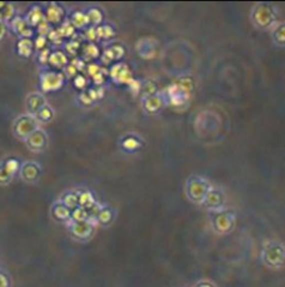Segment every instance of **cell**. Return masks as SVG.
<instances>
[{
	"instance_id": "e0dca14e",
	"label": "cell",
	"mask_w": 285,
	"mask_h": 287,
	"mask_svg": "<svg viewBox=\"0 0 285 287\" xmlns=\"http://www.w3.org/2000/svg\"><path fill=\"white\" fill-rule=\"evenodd\" d=\"M48 63L56 69H64L68 65V58L65 53L62 51H56L50 56V60Z\"/></svg>"
},
{
	"instance_id": "f6af8a7d",
	"label": "cell",
	"mask_w": 285,
	"mask_h": 287,
	"mask_svg": "<svg viewBox=\"0 0 285 287\" xmlns=\"http://www.w3.org/2000/svg\"><path fill=\"white\" fill-rule=\"evenodd\" d=\"M102 69L100 68L98 65H96V64H92V65H89L88 66V72H89V75L90 76H95L96 74H98L100 71H101Z\"/></svg>"
},
{
	"instance_id": "816d5d0a",
	"label": "cell",
	"mask_w": 285,
	"mask_h": 287,
	"mask_svg": "<svg viewBox=\"0 0 285 287\" xmlns=\"http://www.w3.org/2000/svg\"><path fill=\"white\" fill-rule=\"evenodd\" d=\"M5 6H6L5 3H0V10H2V9H4Z\"/></svg>"
},
{
	"instance_id": "8992f818",
	"label": "cell",
	"mask_w": 285,
	"mask_h": 287,
	"mask_svg": "<svg viewBox=\"0 0 285 287\" xmlns=\"http://www.w3.org/2000/svg\"><path fill=\"white\" fill-rule=\"evenodd\" d=\"M38 118L32 114H26V116L20 117L14 122V131L18 138L26 140L32 132L38 130Z\"/></svg>"
},
{
	"instance_id": "c3c4849f",
	"label": "cell",
	"mask_w": 285,
	"mask_h": 287,
	"mask_svg": "<svg viewBox=\"0 0 285 287\" xmlns=\"http://www.w3.org/2000/svg\"><path fill=\"white\" fill-rule=\"evenodd\" d=\"M80 100L82 102H83L84 105H92V100L90 99V96L88 95V93H83V94H80Z\"/></svg>"
},
{
	"instance_id": "7a4b0ae2",
	"label": "cell",
	"mask_w": 285,
	"mask_h": 287,
	"mask_svg": "<svg viewBox=\"0 0 285 287\" xmlns=\"http://www.w3.org/2000/svg\"><path fill=\"white\" fill-rule=\"evenodd\" d=\"M252 22L259 29L274 28L277 21V10L268 3H259L253 8L250 14Z\"/></svg>"
},
{
	"instance_id": "ac0fdd59",
	"label": "cell",
	"mask_w": 285,
	"mask_h": 287,
	"mask_svg": "<svg viewBox=\"0 0 285 287\" xmlns=\"http://www.w3.org/2000/svg\"><path fill=\"white\" fill-rule=\"evenodd\" d=\"M32 51H34V41L32 39H20L17 42V52L24 58L32 56Z\"/></svg>"
},
{
	"instance_id": "ffe728a7",
	"label": "cell",
	"mask_w": 285,
	"mask_h": 287,
	"mask_svg": "<svg viewBox=\"0 0 285 287\" xmlns=\"http://www.w3.org/2000/svg\"><path fill=\"white\" fill-rule=\"evenodd\" d=\"M44 18V12H42L41 8H32V10L26 15V21L29 27H38L41 23V21Z\"/></svg>"
},
{
	"instance_id": "83f0119b",
	"label": "cell",
	"mask_w": 285,
	"mask_h": 287,
	"mask_svg": "<svg viewBox=\"0 0 285 287\" xmlns=\"http://www.w3.org/2000/svg\"><path fill=\"white\" fill-rule=\"evenodd\" d=\"M89 215H90L89 210L84 209V208H82V207H77L76 209L72 210L71 219L76 222H84V221H88Z\"/></svg>"
},
{
	"instance_id": "5b68a950",
	"label": "cell",
	"mask_w": 285,
	"mask_h": 287,
	"mask_svg": "<svg viewBox=\"0 0 285 287\" xmlns=\"http://www.w3.org/2000/svg\"><path fill=\"white\" fill-rule=\"evenodd\" d=\"M212 186L208 180L198 176H192L187 179L186 183V193L187 197L194 203L202 204L206 196L211 191Z\"/></svg>"
},
{
	"instance_id": "f5cc1de1",
	"label": "cell",
	"mask_w": 285,
	"mask_h": 287,
	"mask_svg": "<svg viewBox=\"0 0 285 287\" xmlns=\"http://www.w3.org/2000/svg\"><path fill=\"white\" fill-rule=\"evenodd\" d=\"M2 22H4V21H2V12H0V24H2Z\"/></svg>"
},
{
	"instance_id": "d6a6232c",
	"label": "cell",
	"mask_w": 285,
	"mask_h": 287,
	"mask_svg": "<svg viewBox=\"0 0 285 287\" xmlns=\"http://www.w3.org/2000/svg\"><path fill=\"white\" fill-rule=\"evenodd\" d=\"M86 15L88 20H89V23L94 24V26H96V24H100L102 22L103 15L98 9H90Z\"/></svg>"
},
{
	"instance_id": "7dc6e473",
	"label": "cell",
	"mask_w": 285,
	"mask_h": 287,
	"mask_svg": "<svg viewBox=\"0 0 285 287\" xmlns=\"http://www.w3.org/2000/svg\"><path fill=\"white\" fill-rule=\"evenodd\" d=\"M92 78H94V82H95V84L101 87V84L103 83V81H104V75L102 74V70H101V71L98 72V74H96Z\"/></svg>"
},
{
	"instance_id": "7c38bea8",
	"label": "cell",
	"mask_w": 285,
	"mask_h": 287,
	"mask_svg": "<svg viewBox=\"0 0 285 287\" xmlns=\"http://www.w3.org/2000/svg\"><path fill=\"white\" fill-rule=\"evenodd\" d=\"M156 46H157V41L154 40V39L144 38L138 41L137 51L142 56V58L151 59L154 58V54H156Z\"/></svg>"
},
{
	"instance_id": "4fadbf2b",
	"label": "cell",
	"mask_w": 285,
	"mask_h": 287,
	"mask_svg": "<svg viewBox=\"0 0 285 287\" xmlns=\"http://www.w3.org/2000/svg\"><path fill=\"white\" fill-rule=\"evenodd\" d=\"M26 141L30 149L34 150V152H40V150H42L44 147H46L47 136L44 134V131L38 129L36 131L32 132Z\"/></svg>"
},
{
	"instance_id": "44dd1931",
	"label": "cell",
	"mask_w": 285,
	"mask_h": 287,
	"mask_svg": "<svg viewBox=\"0 0 285 287\" xmlns=\"http://www.w3.org/2000/svg\"><path fill=\"white\" fill-rule=\"evenodd\" d=\"M96 203L95 197L90 191H83L78 193V207L89 210Z\"/></svg>"
},
{
	"instance_id": "60d3db41",
	"label": "cell",
	"mask_w": 285,
	"mask_h": 287,
	"mask_svg": "<svg viewBox=\"0 0 285 287\" xmlns=\"http://www.w3.org/2000/svg\"><path fill=\"white\" fill-rule=\"evenodd\" d=\"M64 72H65V74H64V75H65L66 77L71 78V77H74L76 75H77L78 70H77V69H76L74 65L68 64V65L65 68V70H64Z\"/></svg>"
},
{
	"instance_id": "7402d4cb",
	"label": "cell",
	"mask_w": 285,
	"mask_h": 287,
	"mask_svg": "<svg viewBox=\"0 0 285 287\" xmlns=\"http://www.w3.org/2000/svg\"><path fill=\"white\" fill-rule=\"evenodd\" d=\"M272 39L277 46L285 47V22L274 27L272 30Z\"/></svg>"
},
{
	"instance_id": "4dcf8cb0",
	"label": "cell",
	"mask_w": 285,
	"mask_h": 287,
	"mask_svg": "<svg viewBox=\"0 0 285 287\" xmlns=\"http://www.w3.org/2000/svg\"><path fill=\"white\" fill-rule=\"evenodd\" d=\"M97 33V38L103 39V40H108V39H112L114 36V30L110 26H102L96 28Z\"/></svg>"
},
{
	"instance_id": "f907efd6",
	"label": "cell",
	"mask_w": 285,
	"mask_h": 287,
	"mask_svg": "<svg viewBox=\"0 0 285 287\" xmlns=\"http://www.w3.org/2000/svg\"><path fill=\"white\" fill-rule=\"evenodd\" d=\"M6 34V24H0V40H2V38H4Z\"/></svg>"
},
{
	"instance_id": "6da1fadb",
	"label": "cell",
	"mask_w": 285,
	"mask_h": 287,
	"mask_svg": "<svg viewBox=\"0 0 285 287\" xmlns=\"http://www.w3.org/2000/svg\"><path fill=\"white\" fill-rule=\"evenodd\" d=\"M262 263L271 269H282L285 265V245L278 240H268L262 250Z\"/></svg>"
},
{
	"instance_id": "9a60e30c",
	"label": "cell",
	"mask_w": 285,
	"mask_h": 287,
	"mask_svg": "<svg viewBox=\"0 0 285 287\" xmlns=\"http://www.w3.org/2000/svg\"><path fill=\"white\" fill-rule=\"evenodd\" d=\"M164 102V99L162 96L145 95V98L142 99V107L148 113H156L157 111H160L163 107Z\"/></svg>"
},
{
	"instance_id": "1f68e13d",
	"label": "cell",
	"mask_w": 285,
	"mask_h": 287,
	"mask_svg": "<svg viewBox=\"0 0 285 287\" xmlns=\"http://www.w3.org/2000/svg\"><path fill=\"white\" fill-rule=\"evenodd\" d=\"M35 117L38 118V120H42V122H50V120L53 119L54 111L52 110L50 106H44V108H41V110L38 112V114H36Z\"/></svg>"
},
{
	"instance_id": "bcb514c9",
	"label": "cell",
	"mask_w": 285,
	"mask_h": 287,
	"mask_svg": "<svg viewBox=\"0 0 285 287\" xmlns=\"http://www.w3.org/2000/svg\"><path fill=\"white\" fill-rule=\"evenodd\" d=\"M0 287H10V280L2 271H0Z\"/></svg>"
},
{
	"instance_id": "e575fe53",
	"label": "cell",
	"mask_w": 285,
	"mask_h": 287,
	"mask_svg": "<svg viewBox=\"0 0 285 287\" xmlns=\"http://www.w3.org/2000/svg\"><path fill=\"white\" fill-rule=\"evenodd\" d=\"M36 28H38V36H44V38H47L48 34H50V33L52 32L50 24L48 23V21L46 20V18H44V20L41 21V23L38 24Z\"/></svg>"
},
{
	"instance_id": "484cf974",
	"label": "cell",
	"mask_w": 285,
	"mask_h": 287,
	"mask_svg": "<svg viewBox=\"0 0 285 287\" xmlns=\"http://www.w3.org/2000/svg\"><path fill=\"white\" fill-rule=\"evenodd\" d=\"M74 27L70 21H65V22L62 23V26L59 28L56 29L59 34L60 38H72L74 35Z\"/></svg>"
},
{
	"instance_id": "836d02e7",
	"label": "cell",
	"mask_w": 285,
	"mask_h": 287,
	"mask_svg": "<svg viewBox=\"0 0 285 287\" xmlns=\"http://www.w3.org/2000/svg\"><path fill=\"white\" fill-rule=\"evenodd\" d=\"M0 12H2V21H4V22H11L14 18V6L12 4H6L5 8Z\"/></svg>"
},
{
	"instance_id": "277c9868",
	"label": "cell",
	"mask_w": 285,
	"mask_h": 287,
	"mask_svg": "<svg viewBox=\"0 0 285 287\" xmlns=\"http://www.w3.org/2000/svg\"><path fill=\"white\" fill-rule=\"evenodd\" d=\"M236 220H238V215H236L234 210L222 209L214 211V216L211 219V225L217 234L224 235L234 231Z\"/></svg>"
},
{
	"instance_id": "ee69618b",
	"label": "cell",
	"mask_w": 285,
	"mask_h": 287,
	"mask_svg": "<svg viewBox=\"0 0 285 287\" xmlns=\"http://www.w3.org/2000/svg\"><path fill=\"white\" fill-rule=\"evenodd\" d=\"M71 64L74 65L76 69H77L78 71L83 70L84 66H86V63H84V60H83V59H80V58H74V60H72Z\"/></svg>"
},
{
	"instance_id": "f546056e",
	"label": "cell",
	"mask_w": 285,
	"mask_h": 287,
	"mask_svg": "<svg viewBox=\"0 0 285 287\" xmlns=\"http://www.w3.org/2000/svg\"><path fill=\"white\" fill-rule=\"evenodd\" d=\"M2 166H4V171L6 172V174L10 177L14 176L20 167V162H18L16 159H8V161L2 164Z\"/></svg>"
},
{
	"instance_id": "4316f807",
	"label": "cell",
	"mask_w": 285,
	"mask_h": 287,
	"mask_svg": "<svg viewBox=\"0 0 285 287\" xmlns=\"http://www.w3.org/2000/svg\"><path fill=\"white\" fill-rule=\"evenodd\" d=\"M71 23L74 24V28H83V27H86L89 24V20H88L86 14H83V12H80V11H77L72 15Z\"/></svg>"
},
{
	"instance_id": "d590c367",
	"label": "cell",
	"mask_w": 285,
	"mask_h": 287,
	"mask_svg": "<svg viewBox=\"0 0 285 287\" xmlns=\"http://www.w3.org/2000/svg\"><path fill=\"white\" fill-rule=\"evenodd\" d=\"M84 56L86 58H97L100 56V51L97 46H95L94 44H89L84 47Z\"/></svg>"
},
{
	"instance_id": "9c48e42d",
	"label": "cell",
	"mask_w": 285,
	"mask_h": 287,
	"mask_svg": "<svg viewBox=\"0 0 285 287\" xmlns=\"http://www.w3.org/2000/svg\"><path fill=\"white\" fill-rule=\"evenodd\" d=\"M208 209H210L212 211H218V210H222L223 209V205H224V195L222 191H220V190H216L212 188L211 191L208 193V196H206L204 203Z\"/></svg>"
},
{
	"instance_id": "f1b7e54d",
	"label": "cell",
	"mask_w": 285,
	"mask_h": 287,
	"mask_svg": "<svg viewBox=\"0 0 285 287\" xmlns=\"http://www.w3.org/2000/svg\"><path fill=\"white\" fill-rule=\"evenodd\" d=\"M121 146L125 150H128V152H133V150L138 149L140 147V141L138 140L134 136H127L125 140L122 141Z\"/></svg>"
},
{
	"instance_id": "d6986e66",
	"label": "cell",
	"mask_w": 285,
	"mask_h": 287,
	"mask_svg": "<svg viewBox=\"0 0 285 287\" xmlns=\"http://www.w3.org/2000/svg\"><path fill=\"white\" fill-rule=\"evenodd\" d=\"M71 213L72 210H70L68 207H65L62 203H56L52 209V214L56 217V220L60 221H68V219H71Z\"/></svg>"
},
{
	"instance_id": "f35d334b",
	"label": "cell",
	"mask_w": 285,
	"mask_h": 287,
	"mask_svg": "<svg viewBox=\"0 0 285 287\" xmlns=\"http://www.w3.org/2000/svg\"><path fill=\"white\" fill-rule=\"evenodd\" d=\"M86 84H88L86 78L82 76V75H78V76L74 77V86L77 87L78 89H84L86 87Z\"/></svg>"
},
{
	"instance_id": "2e32d148",
	"label": "cell",
	"mask_w": 285,
	"mask_h": 287,
	"mask_svg": "<svg viewBox=\"0 0 285 287\" xmlns=\"http://www.w3.org/2000/svg\"><path fill=\"white\" fill-rule=\"evenodd\" d=\"M65 16V12H64V9L62 6L56 5V4H50L47 8L46 15H44V18L48 21V23H62V18Z\"/></svg>"
},
{
	"instance_id": "3957f363",
	"label": "cell",
	"mask_w": 285,
	"mask_h": 287,
	"mask_svg": "<svg viewBox=\"0 0 285 287\" xmlns=\"http://www.w3.org/2000/svg\"><path fill=\"white\" fill-rule=\"evenodd\" d=\"M193 90V82L190 78H182L178 83L172 84L166 89V95H168L169 104L172 106H181L188 101L190 94Z\"/></svg>"
},
{
	"instance_id": "b9f144b4",
	"label": "cell",
	"mask_w": 285,
	"mask_h": 287,
	"mask_svg": "<svg viewBox=\"0 0 285 287\" xmlns=\"http://www.w3.org/2000/svg\"><path fill=\"white\" fill-rule=\"evenodd\" d=\"M10 176L6 174V172L4 171V166H2V162H0V183H8L10 180Z\"/></svg>"
},
{
	"instance_id": "7bdbcfd3",
	"label": "cell",
	"mask_w": 285,
	"mask_h": 287,
	"mask_svg": "<svg viewBox=\"0 0 285 287\" xmlns=\"http://www.w3.org/2000/svg\"><path fill=\"white\" fill-rule=\"evenodd\" d=\"M86 39H89L90 41L96 40V39H97V33H96L95 27H92V28L88 29L86 33Z\"/></svg>"
},
{
	"instance_id": "ba28073f",
	"label": "cell",
	"mask_w": 285,
	"mask_h": 287,
	"mask_svg": "<svg viewBox=\"0 0 285 287\" xmlns=\"http://www.w3.org/2000/svg\"><path fill=\"white\" fill-rule=\"evenodd\" d=\"M66 225H68L71 234L77 239H89L94 233V228H95L88 221L76 222L72 219H68L66 221Z\"/></svg>"
},
{
	"instance_id": "30bf717a",
	"label": "cell",
	"mask_w": 285,
	"mask_h": 287,
	"mask_svg": "<svg viewBox=\"0 0 285 287\" xmlns=\"http://www.w3.org/2000/svg\"><path fill=\"white\" fill-rule=\"evenodd\" d=\"M110 77L116 83L130 84V82L133 80L132 72L126 64H115L110 69Z\"/></svg>"
},
{
	"instance_id": "74e56055",
	"label": "cell",
	"mask_w": 285,
	"mask_h": 287,
	"mask_svg": "<svg viewBox=\"0 0 285 287\" xmlns=\"http://www.w3.org/2000/svg\"><path fill=\"white\" fill-rule=\"evenodd\" d=\"M46 45H47V38H44V36H38V39L34 41V48L38 51L44 50Z\"/></svg>"
},
{
	"instance_id": "681fc988",
	"label": "cell",
	"mask_w": 285,
	"mask_h": 287,
	"mask_svg": "<svg viewBox=\"0 0 285 287\" xmlns=\"http://www.w3.org/2000/svg\"><path fill=\"white\" fill-rule=\"evenodd\" d=\"M194 287H214V283H211L210 281H200Z\"/></svg>"
},
{
	"instance_id": "cb8c5ba5",
	"label": "cell",
	"mask_w": 285,
	"mask_h": 287,
	"mask_svg": "<svg viewBox=\"0 0 285 287\" xmlns=\"http://www.w3.org/2000/svg\"><path fill=\"white\" fill-rule=\"evenodd\" d=\"M60 203H62L65 207H68L70 210L76 209V208L78 207V193L72 191L66 192L65 195L62 196Z\"/></svg>"
},
{
	"instance_id": "603a6c76",
	"label": "cell",
	"mask_w": 285,
	"mask_h": 287,
	"mask_svg": "<svg viewBox=\"0 0 285 287\" xmlns=\"http://www.w3.org/2000/svg\"><path fill=\"white\" fill-rule=\"evenodd\" d=\"M96 217H97V222H98V225L108 226V225H110L112 221H113L114 215H113V211H112V209L102 207V209L100 210V213L97 214Z\"/></svg>"
},
{
	"instance_id": "8fae6325",
	"label": "cell",
	"mask_w": 285,
	"mask_h": 287,
	"mask_svg": "<svg viewBox=\"0 0 285 287\" xmlns=\"http://www.w3.org/2000/svg\"><path fill=\"white\" fill-rule=\"evenodd\" d=\"M41 174V168L36 162L28 161L20 166V177L26 182H36Z\"/></svg>"
},
{
	"instance_id": "d4e9b609",
	"label": "cell",
	"mask_w": 285,
	"mask_h": 287,
	"mask_svg": "<svg viewBox=\"0 0 285 287\" xmlns=\"http://www.w3.org/2000/svg\"><path fill=\"white\" fill-rule=\"evenodd\" d=\"M10 23H11L12 30H14V32L20 36H22L23 33L26 32V29L30 28V27L28 26V23H26V21L20 17H14Z\"/></svg>"
},
{
	"instance_id": "5bb4252c",
	"label": "cell",
	"mask_w": 285,
	"mask_h": 287,
	"mask_svg": "<svg viewBox=\"0 0 285 287\" xmlns=\"http://www.w3.org/2000/svg\"><path fill=\"white\" fill-rule=\"evenodd\" d=\"M44 106H47V102L42 94L32 93V94H29L28 98H26V108H28L29 114H32V116H36L38 112L41 108H44Z\"/></svg>"
},
{
	"instance_id": "52a82bcc",
	"label": "cell",
	"mask_w": 285,
	"mask_h": 287,
	"mask_svg": "<svg viewBox=\"0 0 285 287\" xmlns=\"http://www.w3.org/2000/svg\"><path fill=\"white\" fill-rule=\"evenodd\" d=\"M64 82H65V75L62 72L47 71L44 72L40 78L41 89L44 92H56L62 89Z\"/></svg>"
},
{
	"instance_id": "8d00e7d4",
	"label": "cell",
	"mask_w": 285,
	"mask_h": 287,
	"mask_svg": "<svg viewBox=\"0 0 285 287\" xmlns=\"http://www.w3.org/2000/svg\"><path fill=\"white\" fill-rule=\"evenodd\" d=\"M65 48H66V51H68V54H71V56H76L78 52V50H80V44L78 42L77 40H74L72 39L71 41H68V44L65 45Z\"/></svg>"
},
{
	"instance_id": "ab89813d",
	"label": "cell",
	"mask_w": 285,
	"mask_h": 287,
	"mask_svg": "<svg viewBox=\"0 0 285 287\" xmlns=\"http://www.w3.org/2000/svg\"><path fill=\"white\" fill-rule=\"evenodd\" d=\"M50 50L44 48V50L40 51V53H38V60H40V63H42V64H47L48 60H50Z\"/></svg>"
}]
</instances>
